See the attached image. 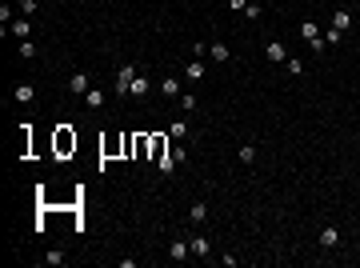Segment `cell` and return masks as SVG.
<instances>
[{"label":"cell","mask_w":360,"mask_h":268,"mask_svg":"<svg viewBox=\"0 0 360 268\" xmlns=\"http://www.w3.org/2000/svg\"><path fill=\"white\" fill-rule=\"evenodd\" d=\"M68 152H76V136L72 128H56V156H68Z\"/></svg>","instance_id":"cell-1"},{"label":"cell","mask_w":360,"mask_h":268,"mask_svg":"<svg viewBox=\"0 0 360 268\" xmlns=\"http://www.w3.org/2000/svg\"><path fill=\"white\" fill-rule=\"evenodd\" d=\"M132 80H136V68H132V64H124V68H120V76H116V88H120V92H128V88H132Z\"/></svg>","instance_id":"cell-2"},{"label":"cell","mask_w":360,"mask_h":268,"mask_svg":"<svg viewBox=\"0 0 360 268\" xmlns=\"http://www.w3.org/2000/svg\"><path fill=\"white\" fill-rule=\"evenodd\" d=\"M264 56H268L272 64H284V60H288V56H284V44H276V40H268V44H264Z\"/></svg>","instance_id":"cell-3"},{"label":"cell","mask_w":360,"mask_h":268,"mask_svg":"<svg viewBox=\"0 0 360 268\" xmlns=\"http://www.w3.org/2000/svg\"><path fill=\"white\" fill-rule=\"evenodd\" d=\"M332 28H336V32H348V28H352V12H348V8H340V12L332 16Z\"/></svg>","instance_id":"cell-4"},{"label":"cell","mask_w":360,"mask_h":268,"mask_svg":"<svg viewBox=\"0 0 360 268\" xmlns=\"http://www.w3.org/2000/svg\"><path fill=\"white\" fill-rule=\"evenodd\" d=\"M148 88H152V80H148V76H136L132 88H128V96H148Z\"/></svg>","instance_id":"cell-5"},{"label":"cell","mask_w":360,"mask_h":268,"mask_svg":"<svg viewBox=\"0 0 360 268\" xmlns=\"http://www.w3.org/2000/svg\"><path fill=\"white\" fill-rule=\"evenodd\" d=\"M68 88L84 96V92H88V76H84V72H72V80H68Z\"/></svg>","instance_id":"cell-6"},{"label":"cell","mask_w":360,"mask_h":268,"mask_svg":"<svg viewBox=\"0 0 360 268\" xmlns=\"http://www.w3.org/2000/svg\"><path fill=\"white\" fill-rule=\"evenodd\" d=\"M320 244H324V248H336V244H340V228H324V232H320Z\"/></svg>","instance_id":"cell-7"},{"label":"cell","mask_w":360,"mask_h":268,"mask_svg":"<svg viewBox=\"0 0 360 268\" xmlns=\"http://www.w3.org/2000/svg\"><path fill=\"white\" fill-rule=\"evenodd\" d=\"M160 92H164V96H180V80H176V76H164Z\"/></svg>","instance_id":"cell-8"},{"label":"cell","mask_w":360,"mask_h":268,"mask_svg":"<svg viewBox=\"0 0 360 268\" xmlns=\"http://www.w3.org/2000/svg\"><path fill=\"white\" fill-rule=\"evenodd\" d=\"M188 216H192L196 224H204V220H208V204H204V200H196V204L188 208Z\"/></svg>","instance_id":"cell-9"},{"label":"cell","mask_w":360,"mask_h":268,"mask_svg":"<svg viewBox=\"0 0 360 268\" xmlns=\"http://www.w3.org/2000/svg\"><path fill=\"white\" fill-rule=\"evenodd\" d=\"M188 248H192V256H208V240H204V236H192Z\"/></svg>","instance_id":"cell-10"},{"label":"cell","mask_w":360,"mask_h":268,"mask_svg":"<svg viewBox=\"0 0 360 268\" xmlns=\"http://www.w3.org/2000/svg\"><path fill=\"white\" fill-rule=\"evenodd\" d=\"M300 36H304V40H320V28H316V24H312V20H304V24H300Z\"/></svg>","instance_id":"cell-11"},{"label":"cell","mask_w":360,"mask_h":268,"mask_svg":"<svg viewBox=\"0 0 360 268\" xmlns=\"http://www.w3.org/2000/svg\"><path fill=\"white\" fill-rule=\"evenodd\" d=\"M28 32H32V28H28V20H12V36H20V40H28Z\"/></svg>","instance_id":"cell-12"},{"label":"cell","mask_w":360,"mask_h":268,"mask_svg":"<svg viewBox=\"0 0 360 268\" xmlns=\"http://www.w3.org/2000/svg\"><path fill=\"white\" fill-rule=\"evenodd\" d=\"M32 96H36L32 84H20V88H16V100H20V104H32Z\"/></svg>","instance_id":"cell-13"},{"label":"cell","mask_w":360,"mask_h":268,"mask_svg":"<svg viewBox=\"0 0 360 268\" xmlns=\"http://www.w3.org/2000/svg\"><path fill=\"white\" fill-rule=\"evenodd\" d=\"M188 252H192V248H188V240H176V244H172V260H184Z\"/></svg>","instance_id":"cell-14"},{"label":"cell","mask_w":360,"mask_h":268,"mask_svg":"<svg viewBox=\"0 0 360 268\" xmlns=\"http://www.w3.org/2000/svg\"><path fill=\"white\" fill-rule=\"evenodd\" d=\"M184 76H188V80H200V76H204V64H200V60H196V64H188V68H184Z\"/></svg>","instance_id":"cell-15"},{"label":"cell","mask_w":360,"mask_h":268,"mask_svg":"<svg viewBox=\"0 0 360 268\" xmlns=\"http://www.w3.org/2000/svg\"><path fill=\"white\" fill-rule=\"evenodd\" d=\"M208 56H212V60H228V48H224V44H208Z\"/></svg>","instance_id":"cell-16"},{"label":"cell","mask_w":360,"mask_h":268,"mask_svg":"<svg viewBox=\"0 0 360 268\" xmlns=\"http://www.w3.org/2000/svg\"><path fill=\"white\" fill-rule=\"evenodd\" d=\"M84 100H88V108H100L104 104V92H92V88H88V92H84Z\"/></svg>","instance_id":"cell-17"},{"label":"cell","mask_w":360,"mask_h":268,"mask_svg":"<svg viewBox=\"0 0 360 268\" xmlns=\"http://www.w3.org/2000/svg\"><path fill=\"white\" fill-rule=\"evenodd\" d=\"M240 160L252 164V160H256V148H252V144H244V148H240Z\"/></svg>","instance_id":"cell-18"},{"label":"cell","mask_w":360,"mask_h":268,"mask_svg":"<svg viewBox=\"0 0 360 268\" xmlns=\"http://www.w3.org/2000/svg\"><path fill=\"white\" fill-rule=\"evenodd\" d=\"M284 68H288L292 76H300V72H304V64H300V60H284Z\"/></svg>","instance_id":"cell-19"},{"label":"cell","mask_w":360,"mask_h":268,"mask_svg":"<svg viewBox=\"0 0 360 268\" xmlns=\"http://www.w3.org/2000/svg\"><path fill=\"white\" fill-rule=\"evenodd\" d=\"M168 132H172V136H176V140H184V136H188V124H172V128H168Z\"/></svg>","instance_id":"cell-20"},{"label":"cell","mask_w":360,"mask_h":268,"mask_svg":"<svg viewBox=\"0 0 360 268\" xmlns=\"http://www.w3.org/2000/svg\"><path fill=\"white\" fill-rule=\"evenodd\" d=\"M20 56H36V44L32 40H20Z\"/></svg>","instance_id":"cell-21"},{"label":"cell","mask_w":360,"mask_h":268,"mask_svg":"<svg viewBox=\"0 0 360 268\" xmlns=\"http://www.w3.org/2000/svg\"><path fill=\"white\" fill-rule=\"evenodd\" d=\"M44 260H48L52 268H60V264H64V252H48V256H44Z\"/></svg>","instance_id":"cell-22"},{"label":"cell","mask_w":360,"mask_h":268,"mask_svg":"<svg viewBox=\"0 0 360 268\" xmlns=\"http://www.w3.org/2000/svg\"><path fill=\"white\" fill-rule=\"evenodd\" d=\"M228 4H232V8H240V12L248 8V0H228Z\"/></svg>","instance_id":"cell-23"}]
</instances>
